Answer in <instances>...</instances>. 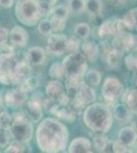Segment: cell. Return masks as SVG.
Masks as SVG:
<instances>
[{
	"mask_svg": "<svg viewBox=\"0 0 137 153\" xmlns=\"http://www.w3.org/2000/svg\"><path fill=\"white\" fill-rule=\"evenodd\" d=\"M86 84L89 85L90 87H94V86H98L101 82V75L97 70H92L86 71L85 74Z\"/></svg>",
	"mask_w": 137,
	"mask_h": 153,
	"instance_id": "25",
	"label": "cell"
},
{
	"mask_svg": "<svg viewBox=\"0 0 137 153\" xmlns=\"http://www.w3.org/2000/svg\"><path fill=\"white\" fill-rule=\"evenodd\" d=\"M69 9L74 13H82L85 11V0H70Z\"/></svg>",
	"mask_w": 137,
	"mask_h": 153,
	"instance_id": "32",
	"label": "cell"
},
{
	"mask_svg": "<svg viewBox=\"0 0 137 153\" xmlns=\"http://www.w3.org/2000/svg\"><path fill=\"white\" fill-rule=\"evenodd\" d=\"M69 7L64 5V4H61V5L51 7L48 16L51 22H64L66 23L67 19L69 18Z\"/></svg>",
	"mask_w": 137,
	"mask_h": 153,
	"instance_id": "17",
	"label": "cell"
},
{
	"mask_svg": "<svg viewBox=\"0 0 137 153\" xmlns=\"http://www.w3.org/2000/svg\"><path fill=\"white\" fill-rule=\"evenodd\" d=\"M123 104H127V107L134 114H137V89H126L121 94Z\"/></svg>",
	"mask_w": 137,
	"mask_h": 153,
	"instance_id": "13",
	"label": "cell"
},
{
	"mask_svg": "<svg viewBox=\"0 0 137 153\" xmlns=\"http://www.w3.org/2000/svg\"><path fill=\"white\" fill-rule=\"evenodd\" d=\"M69 153H93L91 141L84 137L76 138L70 144Z\"/></svg>",
	"mask_w": 137,
	"mask_h": 153,
	"instance_id": "10",
	"label": "cell"
},
{
	"mask_svg": "<svg viewBox=\"0 0 137 153\" xmlns=\"http://www.w3.org/2000/svg\"><path fill=\"white\" fill-rule=\"evenodd\" d=\"M37 143L45 153L64 151L68 144L69 132L66 126L54 118H46L37 129Z\"/></svg>",
	"mask_w": 137,
	"mask_h": 153,
	"instance_id": "1",
	"label": "cell"
},
{
	"mask_svg": "<svg viewBox=\"0 0 137 153\" xmlns=\"http://www.w3.org/2000/svg\"><path fill=\"white\" fill-rule=\"evenodd\" d=\"M54 114H56L61 120H64L69 123H73L75 120V118H76L75 112L73 110L68 109V108H58Z\"/></svg>",
	"mask_w": 137,
	"mask_h": 153,
	"instance_id": "31",
	"label": "cell"
},
{
	"mask_svg": "<svg viewBox=\"0 0 137 153\" xmlns=\"http://www.w3.org/2000/svg\"><path fill=\"white\" fill-rule=\"evenodd\" d=\"M9 38H10V42L13 45L19 46V47H24L27 43H28L29 34L24 28L19 26H14L13 28L10 30L9 33Z\"/></svg>",
	"mask_w": 137,
	"mask_h": 153,
	"instance_id": "11",
	"label": "cell"
},
{
	"mask_svg": "<svg viewBox=\"0 0 137 153\" xmlns=\"http://www.w3.org/2000/svg\"><path fill=\"white\" fill-rule=\"evenodd\" d=\"M125 65L128 70H136L137 68V58L134 53H130L125 57Z\"/></svg>",
	"mask_w": 137,
	"mask_h": 153,
	"instance_id": "36",
	"label": "cell"
},
{
	"mask_svg": "<svg viewBox=\"0 0 137 153\" xmlns=\"http://www.w3.org/2000/svg\"><path fill=\"white\" fill-rule=\"evenodd\" d=\"M11 124V117L7 112H2L0 114V130L9 129Z\"/></svg>",
	"mask_w": 137,
	"mask_h": 153,
	"instance_id": "35",
	"label": "cell"
},
{
	"mask_svg": "<svg viewBox=\"0 0 137 153\" xmlns=\"http://www.w3.org/2000/svg\"><path fill=\"white\" fill-rule=\"evenodd\" d=\"M67 38L68 37L63 34H53L49 35L47 41V48L51 54L55 56H61L67 52Z\"/></svg>",
	"mask_w": 137,
	"mask_h": 153,
	"instance_id": "9",
	"label": "cell"
},
{
	"mask_svg": "<svg viewBox=\"0 0 137 153\" xmlns=\"http://www.w3.org/2000/svg\"><path fill=\"white\" fill-rule=\"evenodd\" d=\"M74 32H75V35H76L78 38L80 39H87L89 36H90V27H89L88 24L86 23H80L78 25H76L74 28Z\"/></svg>",
	"mask_w": 137,
	"mask_h": 153,
	"instance_id": "28",
	"label": "cell"
},
{
	"mask_svg": "<svg viewBox=\"0 0 137 153\" xmlns=\"http://www.w3.org/2000/svg\"><path fill=\"white\" fill-rule=\"evenodd\" d=\"M26 101V92L22 89L19 90H11L5 95V102L9 107L16 108L24 104Z\"/></svg>",
	"mask_w": 137,
	"mask_h": 153,
	"instance_id": "14",
	"label": "cell"
},
{
	"mask_svg": "<svg viewBox=\"0 0 137 153\" xmlns=\"http://www.w3.org/2000/svg\"><path fill=\"white\" fill-rule=\"evenodd\" d=\"M8 36H9L8 30L5 29V28H2V27H0V45H1V44L6 43Z\"/></svg>",
	"mask_w": 137,
	"mask_h": 153,
	"instance_id": "38",
	"label": "cell"
},
{
	"mask_svg": "<svg viewBox=\"0 0 137 153\" xmlns=\"http://www.w3.org/2000/svg\"><path fill=\"white\" fill-rule=\"evenodd\" d=\"M82 52L86 60L93 62L99 56V47L95 42L87 41L82 45Z\"/></svg>",
	"mask_w": 137,
	"mask_h": 153,
	"instance_id": "16",
	"label": "cell"
},
{
	"mask_svg": "<svg viewBox=\"0 0 137 153\" xmlns=\"http://www.w3.org/2000/svg\"><path fill=\"white\" fill-rule=\"evenodd\" d=\"M103 152V153H114V142L109 141Z\"/></svg>",
	"mask_w": 137,
	"mask_h": 153,
	"instance_id": "45",
	"label": "cell"
},
{
	"mask_svg": "<svg viewBox=\"0 0 137 153\" xmlns=\"http://www.w3.org/2000/svg\"><path fill=\"white\" fill-rule=\"evenodd\" d=\"M134 150H135V153H137V140H136L135 144H134Z\"/></svg>",
	"mask_w": 137,
	"mask_h": 153,
	"instance_id": "49",
	"label": "cell"
},
{
	"mask_svg": "<svg viewBox=\"0 0 137 153\" xmlns=\"http://www.w3.org/2000/svg\"><path fill=\"white\" fill-rule=\"evenodd\" d=\"M66 75H74L83 78L87 71V62L82 53H71L63 61Z\"/></svg>",
	"mask_w": 137,
	"mask_h": 153,
	"instance_id": "6",
	"label": "cell"
},
{
	"mask_svg": "<svg viewBox=\"0 0 137 153\" xmlns=\"http://www.w3.org/2000/svg\"><path fill=\"white\" fill-rule=\"evenodd\" d=\"M108 1L114 7H121L126 3V0H108Z\"/></svg>",
	"mask_w": 137,
	"mask_h": 153,
	"instance_id": "43",
	"label": "cell"
},
{
	"mask_svg": "<svg viewBox=\"0 0 137 153\" xmlns=\"http://www.w3.org/2000/svg\"><path fill=\"white\" fill-rule=\"evenodd\" d=\"M50 9L51 6L44 3L43 1H39V13H40V16H48Z\"/></svg>",
	"mask_w": 137,
	"mask_h": 153,
	"instance_id": "37",
	"label": "cell"
},
{
	"mask_svg": "<svg viewBox=\"0 0 137 153\" xmlns=\"http://www.w3.org/2000/svg\"><path fill=\"white\" fill-rule=\"evenodd\" d=\"M135 10H136V13H137V7H136V8H135Z\"/></svg>",
	"mask_w": 137,
	"mask_h": 153,
	"instance_id": "53",
	"label": "cell"
},
{
	"mask_svg": "<svg viewBox=\"0 0 137 153\" xmlns=\"http://www.w3.org/2000/svg\"><path fill=\"white\" fill-rule=\"evenodd\" d=\"M83 120L88 129L97 134H106L113 125V113L108 105L92 103L84 110Z\"/></svg>",
	"mask_w": 137,
	"mask_h": 153,
	"instance_id": "2",
	"label": "cell"
},
{
	"mask_svg": "<svg viewBox=\"0 0 137 153\" xmlns=\"http://www.w3.org/2000/svg\"><path fill=\"white\" fill-rule=\"evenodd\" d=\"M64 93V87L59 81L53 80L47 84L46 94L48 96V98H50V99L57 101L58 98L61 97Z\"/></svg>",
	"mask_w": 137,
	"mask_h": 153,
	"instance_id": "18",
	"label": "cell"
},
{
	"mask_svg": "<svg viewBox=\"0 0 137 153\" xmlns=\"http://www.w3.org/2000/svg\"><path fill=\"white\" fill-rule=\"evenodd\" d=\"M103 9L101 0H85V10L91 18H99Z\"/></svg>",
	"mask_w": 137,
	"mask_h": 153,
	"instance_id": "21",
	"label": "cell"
},
{
	"mask_svg": "<svg viewBox=\"0 0 137 153\" xmlns=\"http://www.w3.org/2000/svg\"><path fill=\"white\" fill-rule=\"evenodd\" d=\"M132 129L135 131V133L137 134V120H135L133 122V124H132Z\"/></svg>",
	"mask_w": 137,
	"mask_h": 153,
	"instance_id": "47",
	"label": "cell"
},
{
	"mask_svg": "<svg viewBox=\"0 0 137 153\" xmlns=\"http://www.w3.org/2000/svg\"><path fill=\"white\" fill-rule=\"evenodd\" d=\"M109 140L103 134H97L94 136L93 138V146L95 147V149L99 152H103V149L106 148V144H108Z\"/></svg>",
	"mask_w": 137,
	"mask_h": 153,
	"instance_id": "33",
	"label": "cell"
},
{
	"mask_svg": "<svg viewBox=\"0 0 137 153\" xmlns=\"http://www.w3.org/2000/svg\"><path fill=\"white\" fill-rule=\"evenodd\" d=\"M135 28H136V29H137V26H136V27H135Z\"/></svg>",
	"mask_w": 137,
	"mask_h": 153,
	"instance_id": "54",
	"label": "cell"
},
{
	"mask_svg": "<svg viewBox=\"0 0 137 153\" xmlns=\"http://www.w3.org/2000/svg\"><path fill=\"white\" fill-rule=\"evenodd\" d=\"M19 60L12 54L0 55V82L9 85L16 84V68Z\"/></svg>",
	"mask_w": 137,
	"mask_h": 153,
	"instance_id": "5",
	"label": "cell"
},
{
	"mask_svg": "<svg viewBox=\"0 0 137 153\" xmlns=\"http://www.w3.org/2000/svg\"><path fill=\"white\" fill-rule=\"evenodd\" d=\"M40 0H17L16 5V16L23 25L32 27L40 19L39 13Z\"/></svg>",
	"mask_w": 137,
	"mask_h": 153,
	"instance_id": "3",
	"label": "cell"
},
{
	"mask_svg": "<svg viewBox=\"0 0 137 153\" xmlns=\"http://www.w3.org/2000/svg\"><path fill=\"white\" fill-rule=\"evenodd\" d=\"M42 1L44 2V3H46V4H48L49 6H53L54 4L57 2V0H42Z\"/></svg>",
	"mask_w": 137,
	"mask_h": 153,
	"instance_id": "46",
	"label": "cell"
},
{
	"mask_svg": "<svg viewBox=\"0 0 137 153\" xmlns=\"http://www.w3.org/2000/svg\"><path fill=\"white\" fill-rule=\"evenodd\" d=\"M38 31L41 35L43 36H49L53 33L52 30V25L49 19H43L39 22L38 24Z\"/></svg>",
	"mask_w": 137,
	"mask_h": 153,
	"instance_id": "30",
	"label": "cell"
},
{
	"mask_svg": "<svg viewBox=\"0 0 137 153\" xmlns=\"http://www.w3.org/2000/svg\"><path fill=\"white\" fill-rule=\"evenodd\" d=\"M114 22L115 19H106L98 28V36L101 39H106L109 36L114 34Z\"/></svg>",
	"mask_w": 137,
	"mask_h": 153,
	"instance_id": "24",
	"label": "cell"
},
{
	"mask_svg": "<svg viewBox=\"0 0 137 153\" xmlns=\"http://www.w3.org/2000/svg\"><path fill=\"white\" fill-rule=\"evenodd\" d=\"M57 153H66V152H64V151H59V152H57Z\"/></svg>",
	"mask_w": 137,
	"mask_h": 153,
	"instance_id": "52",
	"label": "cell"
},
{
	"mask_svg": "<svg viewBox=\"0 0 137 153\" xmlns=\"http://www.w3.org/2000/svg\"><path fill=\"white\" fill-rule=\"evenodd\" d=\"M82 78L78 76L74 75H68L66 80V88L67 92H68V96H74L76 95L77 89H78L79 85L82 83Z\"/></svg>",
	"mask_w": 137,
	"mask_h": 153,
	"instance_id": "22",
	"label": "cell"
},
{
	"mask_svg": "<svg viewBox=\"0 0 137 153\" xmlns=\"http://www.w3.org/2000/svg\"><path fill=\"white\" fill-rule=\"evenodd\" d=\"M122 57V53L120 50H117V49H112L109 50L108 54H106V63L109 68H116L119 65Z\"/></svg>",
	"mask_w": 137,
	"mask_h": 153,
	"instance_id": "26",
	"label": "cell"
},
{
	"mask_svg": "<svg viewBox=\"0 0 137 153\" xmlns=\"http://www.w3.org/2000/svg\"><path fill=\"white\" fill-rule=\"evenodd\" d=\"M4 153H23V151H22V148L19 145H10Z\"/></svg>",
	"mask_w": 137,
	"mask_h": 153,
	"instance_id": "41",
	"label": "cell"
},
{
	"mask_svg": "<svg viewBox=\"0 0 137 153\" xmlns=\"http://www.w3.org/2000/svg\"><path fill=\"white\" fill-rule=\"evenodd\" d=\"M45 60V51L41 47H32L26 53V62L29 65H40Z\"/></svg>",
	"mask_w": 137,
	"mask_h": 153,
	"instance_id": "12",
	"label": "cell"
},
{
	"mask_svg": "<svg viewBox=\"0 0 137 153\" xmlns=\"http://www.w3.org/2000/svg\"><path fill=\"white\" fill-rule=\"evenodd\" d=\"M119 142L123 144L125 147H132L134 146L136 140H137V134L135 131L132 129V127H125L120 130L118 134Z\"/></svg>",
	"mask_w": 137,
	"mask_h": 153,
	"instance_id": "15",
	"label": "cell"
},
{
	"mask_svg": "<svg viewBox=\"0 0 137 153\" xmlns=\"http://www.w3.org/2000/svg\"><path fill=\"white\" fill-rule=\"evenodd\" d=\"M51 25H52V30H53V32H61L64 29L66 23H64V22H51Z\"/></svg>",
	"mask_w": 137,
	"mask_h": 153,
	"instance_id": "40",
	"label": "cell"
},
{
	"mask_svg": "<svg viewBox=\"0 0 137 153\" xmlns=\"http://www.w3.org/2000/svg\"><path fill=\"white\" fill-rule=\"evenodd\" d=\"M1 104H2V100H1V97H0V107H1Z\"/></svg>",
	"mask_w": 137,
	"mask_h": 153,
	"instance_id": "51",
	"label": "cell"
},
{
	"mask_svg": "<svg viewBox=\"0 0 137 153\" xmlns=\"http://www.w3.org/2000/svg\"><path fill=\"white\" fill-rule=\"evenodd\" d=\"M96 100V93L94 89L82 82L77 89L76 95L74 96L73 104L76 109H83L85 106H88L94 103Z\"/></svg>",
	"mask_w": 137,
	"mask_h": 153,
	"instance_id": "7",
	"label": "cell"
},
{
	"mask_svg": "<svg viewBox=\"0 0 137 153\" xmlns=\"http://www.w3.org/2000/svg\"><path fill=\"white\" fill-rule=\"evenodd\" d=\"M9 129L11 137L19 143L28 142L33 135V127L23 113L16 114L13 117Z\"/></svg>",
	"mask_w": 137,
	"mask_h": 153,
	"instance_id": "4",
	"label": "cell"
},
{
	"mask_svg": "<svg viewBox=\"0 0 137 153\" xmlns=\"http://www.w3.org/2000/svg\"><path fill=\"white\" fill-rule=\"evenodd\" d=\"M79 50V41L76 37L71 36L67 38V51L71 53H76Z\"/></svg>",
	"mask_w": 137,
	"mask_h": 153,
	"instance_id": "34",
	"label": "cell"
},
{
	"mask_svg": "<svg viewBox=\"0 0 137 153\" xmlns=\"http://www.w3.org/2000/svg\"><path fill=\"white\" fill-rule=\"evenodd\" d=\"M123 92V85L116 76H108L101 87V94L109 103L116 104L118 98Z\"/></svg>",
	"mask_w": 137,
	"mask_h": 153,
	"instance_id": "8",
	"label": "cell"
},
{
	"mask_svg": "<svg viewBox=\"0 0 137 153\" xmlns=\"http://www.w3.org/2000/svg\"><path fill=\"white\" fill-rule=\"evenodd\" d=\"M122 49L125 51H134L137 47V37L131 33H127L126 35L121 37Z\"/></svg>",
	"mask_w": 137,
	"mask_h": 153,
	"instance_id": "23",
	"label": "cell"
},
{
	"mask_svg": "<svg viewBox=\"0 0 137 153\" xmlns=\"http://www.w3.org/2000/svg\"><path fill=\"white\" fill-rule=\"evenodd\" d=\"M127 148L124 146L123 144H121L120 142H114V153H121Z\"/></svg>",
	"mask_w": 137,
	"mask_h": 153,
	"instance_id": "42",
	"label": "cell"
},
{
	"mask_svg": "<svg viewBox=\"0 0 137 153\" xmlns=\"http://www.w3.org/2000/svg\"><path fill=\"white\" fill-rule=\"evenodd\" d=\"M26 113L32 122H38L41 120L42 117V107L39 101L37 100H32L27 104L26 108Z\"/></svg>",
	"mask_w": 137,
	"mask_h": 153,
	"instance_id": "19",
	"label": "cell"
},
{
	"mask_svg": "<svg viewBox=\"0 0 137 153\" xmlns=\"http://www.w3.org/2000/svg\"><path fill=\"white\" fill-rule=\"evenodd\" d=\"M121 153H133V151H132V150H130V149H125L123 152H121Z\"/></svg>",
	"mask_w": 137,
	"mask_h": 153,
	"instance_id": "48",
	"label": "cell"
},
{
	"mask_svg": "<svg viewBox=\"0 0 137 153\" xmlns=\"http://www.w3.org/2000/svg\"><path fill=\"white\" fill-rule=\"evenodd\" d=\"M8 143V135L6 130H0V146H5Z\"/></svg>",
	"mask_w": 137,
	"mask_h": 153,
	"instance_id": "39",
	"label": "cell"
},
{
	"mask_svg": "<svg viewBox=\"0 0 137 153\" xmlns=\"http://www.w3.org/2000/svg\"><path fill=\"white\" fill-rule=\"evenodd\" d=\"M14 0H0V6L3 8H10Z\"/></svg>",
	"mask_w": 137,
	"mask_h": 153,
	"instance_id": "44",
	"label": "cell"
},
{
	"mask_svg": "<svg viewBox=\"0 0 137 153\" xmlns=\"http://www.w3.org/2000/svg\"><path fill=\"white\" fill-rule=\"evenodd\" d=\"M133 53L135 54V56H136V58H137V47H136V49H135V50L133 51Z\"/></svg>",
	"mask_w": 137,
	"mask_h": 153,
	"instance_id": "50",
	"label": "cell"
},
{
	"mask_svg": "<svg viewBox=\"0 0 137 153\" xmlns=\"http://www.w3.org/2000/svg\"><path fill=\"white\" fill-rule=\"evenodd\" d=\"M122 19H123V22L125 23L127 28L130 30V31L133 30L137 26V13H136L135 8L130 9V10L127 11Z\"/></svg>",
	"mask_w": 137,
	"mask_h": 153,
	"instance_id": "27",
	"label": "cell"
},
{
	"mask_svg": "<svg viewBox=\"0 0 137 153\" xmlns=\"http://www.w3.org/2000/svg\"><path fill=\"white\" fill-rule=\"evenodd\" d=\"M66 75V70L64 68L63 62H54L49 68V76L52 79H61Z\"/></svg>",
	"mask_w": 137,
	"mask_h": 153,
	"instance_id": "29",
	"label": "cell"
},
{
	"mask_svg": "<svg viewBox=\"0 0 137 153\" xmlns=\"http://www.w3.org/2000/svg\"><path fill=\"white\" fill-rule=\"evenodd\" d=\"M112 113L120 123H128L132 118V112L123 103H117Z\"/></svg>",
	"mask_w": 137,
	"mask_h": 153,
	"instance_id": "20",
	"label": "cell"
}]
</instances>
